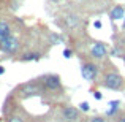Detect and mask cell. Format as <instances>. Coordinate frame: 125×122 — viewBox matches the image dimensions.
<instances>
[{
    "instance_id": "7",
    "label": "cell",
    "mask_w": 125,
    "mask_h": 122,
    "mask_svg": "<svg viewBox=\"0 0 125 122\" xmlns=\"http://www.w3.org/2000/svg\"><path fill=\"white\" fill-rule=\"evenodd\" d=\"M60 116L65 122H76L81 116V110L74 106H65V108H62Z\"/></svg>"
},
{
    "instance_id": "6",
    "label": "cell",
    "mask_w": 125,
    "mask_h": 122,
    "mask_svg": "<svg viewBox=\"0 0 125 122\" xmlns=\"http://www.w3.org/2000/svg\"><path fill=\"white\" fill-rule=\"evenodd\" d=\"M108 52H109V49H108L106 43H103V41L94 43V44H92V48H90V55H92L94 59H97V60L104 59V57L108 55Z\"/></svg>"
},
{
    "instance_id": "15",
    "label": "cell",
    "mask_w": 125,
    "mask_h": 122,
    "mask_svg": "<svg viewBox=\"0 0 125 122\" xmlns=\"http://www.w3.org/2000/svg\"><path fill=\"white\" fill-rule=\"evenodd\" d=\"M90 122H106V119L104 117H101V116H95V117H92Z\"/></svg>"
},
{
    "instance_id": "4",
    "label": "cell",
    "mask_w": 125,
    "mask_h": 122,
    "mask_svg": "<svg viewBox=\"0 0 125 122\" xmlns=\"http://www.w3.org/2000/svg\"><path fill=\"white\" fill-rule=\"evenodd\" d=\"M98 73H100V68H98L97 64H94V62H83V65H81V75H83V78L85 81H89V82L95 81Z\"/></svg>"
},
{
    "instance_id": "10",
    "label": "cell",
    "mask_w": 125,
    "mask_h": 122,
    "mask_svg": "<svg viewBox=\"0 0 125 122\" xmlns=\"http://www.w3.org/2000/svg\"><path fill=\"white\" fill-rule=\"evenodd\" d=\"M109 16H111V19H113V21H117V19H124V18H125V11H124L122 6H114V8L111 10Z\"/></svg>"
},
{
    "instance_id": "22",
    "label": "cell",
    "mask_w": 125,
    "mask_h": 122,
    "mask_svg": "<svg viewBox=\"0 0 125 122\" xmlns=\"http://www.w3.org/2000/svg\"><path fill=\"white\" fill-rule=\"evenodd\" d=\"M38 122H43V121H38Z\"/></svg>"
},
{
    "instance_id": "16",
    "label": "cell",
    "mask_w": 125,
    "mask_h": 122,
    "mask_svg": "<svg viewBox=\"0 0 125 122\" xmlns=\"http://www.w3.org/2000/svg\"><path fill=\"white\" fill-rule=\"evenodd\" d=\"M94 97H95V100H101V98H103V94H101L100 90H95L94 92Z\"/></svg>"
},
{
    "instance_id": "2",
    "label": "cell",
    "mask_w": 125,
    "mask_h": 122,
    "mask_svg": "<svg viewBox=\"0 0 125 122\" xmlns=\"http://www.w3.org/2000/svg\"><path fill=\"white\" fill-rule=\"evenodd\" d=\"M44 90V89L41 87L40 81H29V82H24V84H21L18 89H16V92H18L19 95H21L22 98H30V97H37V95H40L41 92Z\"/></svg>"
},
{
    "instance_id": "9",
    "label": "cell",
    "mask_w": 125,
    "mask_h": 122,
    "mask_svg": "<svg viewBox=\"0 0 125 122\" xmlns=\"http://www.w3.org/2000/svg\"><path fill=\"white\" fill-rule=\"evenodd\" d=\"M40 59H41V54H40V52L30 51V52H27V54L21 55V57H19V60H21V62H38Z\"/></svg>"
},
{
    "instance_id": "5",
    "label": "cell",
    "mask_w": 125,
    "mask_h": 122,
    "mask_svg": "<svg viewBox=\"0 0 125 122\" xmlns=\"http://www.w3.org/2000/svg\"><path fill=\"white\" fill-rule=\"evenodd\" d=\"M19 40L14 37V35H11V37H8L6 40L0 41V51L2 52H6V54H16L19 49Z\"/></svg>"
},
{
    "instance_id": "14",
    "label": "cell",
    "mask_w": 125,
    "mask_h": 122,
    "mask_svg": "<svg viewBox=\"0 0 125 122\" xmlns=\"http://www.w3.org/2000/svg\"><path fill=\"white\" fill-rule=\"evenodd\" d=\"M63 57L65 59H71V57H73V51H71V49H63Z\"/></svg>"
},
{
    "instance_id": "8",
    "label": "cell",
    "mask_w": 125,
    "mask_h": 122,
    "mask_svg": "<svg viewBox=\"0 0 125 122\" xmlns=\"http://www.w3.org/2000/svg\"><path fill=\"white\" fill-rule=\"evenodd\" d=\"M11 25L6 21H0V41L6 40L8 37H11Z\"/></svg>"
},
{
    "instance_id": "12",
    "label": "cell",
    "mask_w": 125,
    "mask_h": 122,
    "mask_svg": "<svg viewBox=\"0 0 125 122\" xmlns=\"http://www.w3.org/2000/svg\"><path fill=\"white\" fill-rule=\"evenodd\" d=\"M79 110L83 111V113H87V111L90 110V105H89L87 101H81L79 103Z\"/></svg>"
},
{
    "instance_id": "21",
    "label": "cell",
    "mask_w": 125,
    "mask_h": 122,
    "mask_svg": "<svg viewBox=\"0 0 125 122\" xmlns=\"http://www.w3.org/2000/svg\"><path fill=\"white\" fill-rule=\"evenodd\" d=\"M122 57H124V62H125V55H122Z\"/></svg>"
},
{
    "instance_id": "11",
    "label": "cell",
    "mask_w": 125,
    "mask_h": 122,
    "mask_svg": "<svg viewBox=\"0 0 125 122\" xmlns=\"http://www.w3.org/2000/svg\"><path fill=\"white\" fill-rule=\"evenodd\" d=\"M119 105H120V101L119 100H116V101H109V110H108V113H106V116H114V114L117 113V110H119Z\"/></svg>"
},
{
    "instance_id": "18",
    "label": "cell",
    "mask_w": 125,
    "mask_h": 122,
    "mask_svg": "<svg viewBox=\"0 0 125 122\" xmlns=\"http://www.w3.org/2000/svg\"><path fill=\"white\" fill-rule=\"evenodd\" d=\"M5 73V67H3V65H0V75H3Z\"/></svg>"
},
{
    "instance_id": "17",
    "label": "cell",
    "mask_w": 125,
    "mask_h": 122,
    "mask_svg": "<svg viewBox=\"0 0 125 122\" xmlns=\"http://www.w3.org/2000/svg\"><path fill=\"white\" fill-rule=\"evenodd\" d=\"M94 27H95V29H101V27H103L101 21H95V22H94Z\"/></svg>"
},
{
    "instance_id": "3",
    "label": "cell",
    "mask_w": 125,
    "mask_h": 122,
    "mask_svg": "<svg viewBox=\"0 0 125 122\" xmlns=\"http://www.w3.org/2000/svg\"><path fill=\"white\" fill-rule=\"evenodd\" d=\"M38 81H40L41 87L48 92H55V90H60L62 89V81H60V76H59V75L49 73V75L41 76Z\"/></svg>"
},
{
    "instance_id": "13",
    "label": "cell",
    "mask_w": 125,
    "mask_h": 122,
    "mask_svg": "<svg viewBox=\"0 0 125 122\" xmlns=\"http://www.w3.org/2000/svg\"><path fill=\"white\" fill-rule=\"evenodd\" d=\"M6 122H25V121L22 119L21 116H10V117H8V121H6Z\"/></svg>"
},
{
    "instance_id": "19",
    "label": "cell",
    "mask_w": 125,
    "mask_h": 122,
    "mask_svg": "<svg viewBox=\"0 0 125 122\" xmlns=\"http://www.w3.org/2000/svg\"><path fill=\"white\" fill-rule=\"evenodd\" d=\"M117 122H125V116H124V117H120V119L117 121Z\"/></svg>"
},
{
    "instance_id": "20",
    "label": "cell",
    "mask_w": 125,
    "mask_h": 122,
    "mask_svg": "<svg viewBox=\"0 0 125 122\" xmlns=\"http://www.w3.org/2000/svg\"><path fill=\"white\" fill-rule=\"evenodd\" d=\"M122 29L125 30V18H124V24H122Z\"/></svg>"
},
{
    "instance_id": "1",
    "label": "cell",
    "mask_w": 125,
    "mask_h": 122,
    "mask_svg": "<svg viewBox=\"0 0 125 122\" xmlns=\"http://www.w3.org/2000/svg\"><path fill=\"white\" fill-rule=\"evenodd\" d=\"M101 84H103L104 89H109V90H120V89H124L125 81H124L122 75L117 70H111L103 76V82Z\"/></svg>"
}]
</instances>
